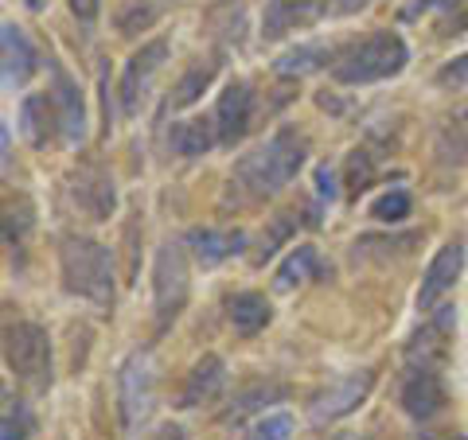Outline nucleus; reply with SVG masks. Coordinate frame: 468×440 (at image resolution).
Returning a JSON list of instances; mask_svg holds the SVG:
<instances>
[{
	"label": "nucleus",
	"mask_w": 468,
	"mask_h": 440,
	"mask_svg": "<svg viewBox=\"0 0 468 440\" xmlns=\"http://www.w3.org/2000/svg\"><path fill=\"white\" fill-rule=\"evenodd\" d=\"M309 156V141L297 129H277V133L258 144L254 152H246L230 172V192L239 195V203H261L273 199L282 187L297 180V172L304 168Z\"/></svg>",
	"instance_id": "1"
},
{
	"label": "nucleus",
	"mask_w": 468,
	"mask_h": 440,
	"mask_svg": "<svg viewBox=\"0 0 468 440\" xmlns=\"http://www.w3.org/2000/svg\"><path fill=\"white\" fill-rule=\"evenodd\" d=\"M58 269H63L67 292L90 300L98 308L113 304V254L94 238H67L58 249Z\"/></svg>",
	"instance_id": "2"
},
{
	"label": "nucleus",
	"mask_w": 468,
	"mask_h": 440,
	"mask_svg": "<svg viewBox=\"0 0 468 440\" xmlns=\"http://www.w3.org/2000/svg\"><path fill=\"white\" fill-rule=\"evenodd\" d=\"M406 63H410V51H406L402 36L375 32L363 43H351L344 55H335L332 79L340 86H367V82H383V79L402 75Z\"/></svg>",
	"instance_id": "3"
},
{
	"label": "nucleus",
	"mask_w": 468,
	"mask_h": 440,
	"mask_svg": "<svg viewBox=\"0 0 468 440\" xmlns=\"http://www.w3.org/2000/svg\"><path fill=\"white\" fill-rule=\"evenodd\" d=\"M5 362L27 390L48 393L51 390V340L39 324H8L5 328Z\"/></svg>",
	"instance_id": "4"
},
{
	"label": "nucleus",
	"mask_w": 468,
	"mask_h": 440,
	"mask_svg": "<svg viewBox=\"0 0 468 440\" xmlns=\"http://www.w3.org/2000/svg\"><path fill=\"white\" fill-rule=\"evenodd\" d=\"M187 292H192V273H187V254L180 242H160L153 266V300H156V331H168L176 316L184 312Z\"/></svg>",
	"instance_id": "5"
},
{
	"label": "nucleus",
	"mask_w": 468,
	"mask_h": 440,
	"mask_svg": "<svg viewBox=\"0 0 468 440\" xmlns=\"http://www.w3.org/2000/svg\"><path fill=\"white\" fill-rule=\"evenodd\" d=\"M156 402V378H153V355L149 351H133L122 371H117V414H122V429L137 433L144 417L153 414Z\"/></svg>",
	"instance_id": "6"
},
{
	"label": "nucleus",
	"mask_w": 468,
	"mask_h": 440,
	"mask_svg": "<svg viewBox=\"0 0 468 440\" xmlns=\"http://www.w3.org/2000/svg\"><path fill=\"white\" fill-rule=\"evenodd\" d=\"M371 386H375V371L340 374L335 382H328V386L309 402V421H313V424H328V421H340V417H347V414H356V409L367 402Z\"/></svg>",
	"instance_id": "7"
},
{
	"label": "nucleus",
	"mask_w": 468,
	"mask_h": 440,
	"mask_svg": "<svg viewBox=\"0 0 468 440\" xmlns=\"http://www.w3.org/2000/svg\"><path fill=\"white\" fill-rule=\"evenodd\" d=\"M165 58H168V43L165 39H153V43H144L141 51L129 55V63L122 70V82H117V101H122L125 117H137L141 98L149 94V86L156 79V70L165 67Z\"/></svg>",
	"instance_id": "8"
},
{
	"label": "nucleus",
	"mask_w": 468,
	"mask_h": 440,
	"mask_svg": "<svg viewBox=\"0 0 468 440\" xmlns=\"http://www.w3.org/2000/svg\"><path fill=\"white\" fill-rule=\"evenodd\" d=\"M70 199H75V207L94 218V223H106L117 207V187H113V175L98 164H82L70 172Z\"/></svg>",
	"instance_id": "9"
},
{
	"label": "nucleus",
	"mask_w": 468,
	"mask_h": 440,
	"mask_svg": "<svg viewBox=\"0 0 468 440\" xmlns=\"http://www.w3.org/2000/svg\"><path fill=\"white\" fill-rule=\"evenodd\" d=\"M51 101H55V117H58V137L63 144H82L86 141V101H82V90L79 82L67 75L58 63H51Z\"/></svg>",
	"instance_id": "10"
},
{
	"label": "nucleus",
	"mask_w": 468,
	"mask_h": 440,
	"mask_svg": "<svg viewBox=\"0 0 468 440\" xmlns=\"http://www.w3.org/2000/svg\"><path fill=\"white\" fill-rule=\"evenodd\" d=\"M452 324H457V308H437L430 316V324L421 328L414 340L406 347V362L418 366V371H437L445 362V351H449V335H452Z\"/></svg>",
	"instance_id": "11"
},
{
	"label": "nucleus",
	"mask_w": 468,
	"mask_h": 440,
	"mask_svg": "<svg viewBox=\"0 0 468 440\" xmlns=\"http://www.w3.org/2000/svg\"><path fill=\"white\" fill-rule=\"evenodd\" d=\"M250 117H254V90L250 82H230L223 98L215 106V129H218V144H239L250 133Z\"/></svg>",
	"instance_id": "12"
},
{
	"label": "nucleus",
	"mask_w": 468,
	"mask_h": 440,
	"mask_svg": "<svg viewBox=\"0 0 468 440\" xmlns=\"http://www.w3.org/2000/svg\"><path fill=\"white\" fill-rule=\"evenodd\" d=\"M0 70H5V90H16L39 70V51L16 24H5V32H0Z\"/></svg>",
	"instance_id": "13"
},
{
	"label": "nucleus",
	"mask_w": 468,
	"mask_h": 440,
	"mask_svg": "<svg viewBox=\"0 0 468 440\" xmlns=\"http://www.w3.org/2000/svg\"><path fill=\"white\" fill-rule=\"evenodd\" d=\"M464 269V246L461 242H449L437 249V257L430 261L426 277H421V288H418V308L421 312H430V308L445 297V292L457 285V277Z\"/></svg>",
	"instance_id": "14"
},
{
	"label": "nucleus",
	"mask_w": 468,
	"mask_h": 440,
	"mask_svg": "<svg viewBox=\"0 0 468 440\" xmlns=\"http://www.w3.org/2000/svg\"><path fill=\"white\" fill-rule=\"evenodd\" d=\"M246 230H215V226H196L184 234V246L192 249V257L199 261L203 269L218 266V261H227L234 254H242L246 249Z\"/></svg>",
	"instance_id": "15"
},
{
	"label": "nucleus",
	"mask_w": 468,
	"mask_h": 440,
	"mask_svg": "<svg viewBox=\"0 0 468 440\" xmlns=\"http://www.w3.org/2000/svg\"><path fill=\"white\" fill-rule=\"evenodd\" d=\"M328 8V0H266V16H261V36L282 39L297 27H309L320 12Z\"/></svg>",
	"instance_id": "16"
},
{
	"label": "nucleus",
	"mask_w": 468,
	"mask_h": 440,
	"mask_svg": "<svg viewBox=\"0 0 468 440\" xmlns=\"http://www.w3.org/2000/svg\"><path fill=\"white\" fill-rule=\"evenodd\" d=\"M402 409L414 421H433L445 409V386L437 371H410V378L402 382Z\"/></svg>",
	"instance_id": "17"
},
{
	"label": "nucleus",
	"mask_w": 468,
	"mask_h": 440,
	"mask_svg": "<svg viewBox=\"0 0 468 440\" xmlns=\"http://www.w3.org/2000/svg\"><path fill=\"white\" fill-rule=\"evenodd\" d=\"M20 129L32 149H48L58 133V117H55V101L51 94H27L20 106Z\"/></svg>",
	"instance_id": "18"
},
{
	"label": "nucleus",
	"mask_w": 468,
	"mask_h": 440,
	"mask_svg": "<svg viewBox=\"0 0 468 440\" xmlns=\"http://www.w3.org/2000/svg\"><path fill=\"white\" fill-rule=\"evenodd\" d=\"M227 382V366L218 355H203L196 366H192V374H187V382L180 390V409H196L203 402H211L218 390H223Z\"/></svg>",
	"instance_id": "19"
},
{
	"label": "nucleus",
	"mask_w": 468,
	"mask_h": 440,
	"mask_svg": "<svg viewBox=\"0 0 468 440\" xmlns=\"http://www.w3.org/2000/svg\"><path fill=\"white\" fill-rule=\"evenodd\" d=\"M218 144V129L215 121H207V117H192V121H176L168 129V149L176 156H184V160H196L203 152H211Z\"/></svg>",
	"instance_id": "20"
},
{
	"label": "nucleus",
	"mask_w": 468,
	"mask_h": 440,
	"mask_svg": "<svg viewBox=\"0 0 468 440\" xmlns=\"http://www.w3.org/2000/svg\"><path fill=\"white\" fill-rule=\"evenodd\" d=\"M270 316H273V308L261 292H234L227 300V320L239 335H258L270 324Z\"/></svg>",
	"instance_id": "21"
},
{
	"label": "nucleus",
	"mask_w": 468,
	"mask_h": 440,
	"mask_svg": "<svg viewBox=\"0 0 468 440\" xmlns=\"http://www.w3.org/2000/svg\"><path fill=\"white\" fill-rule=\"evenodd\" d=\"M324 63H335L332 47H324V43H304V47L285 51L273 63V70H277V75H285V79H301V75H313V70H320Z\"/></svg>",
	"instance_id": "22"
},
{
	"label": "nucleus",
	"mask_w": 468,
	"mask_h": 440,
	"mask_svg": "<svg viewBox=\"0 0 468 440\" xmlns=\"http://www.w3.org/2000/svg\"><path fill=\"white\" fill-rule=\"evenodd\" d=\"M316 273H324V269H320L316 249H313V246H297V249H292V254L282 261V269H277L273 288H277V292H289V288H297L301 281H309V277H316Z\"/></svg>",
	"instance_id": "23"
},
{
	"label": "nucleus",
	"mask_w": 468,
	"mask_h": 440,
	"mask_svg": "<svg viewBox=\"0 0 468 440\" xmlns=\"http://www.w3.org/2000/svg\"><path fill=\"white\" fill-rule=\"evenodd\" d=\"M285 393H289V390H285L282 382H254V386H246V390H239V393H234V402L227 405L223 421H242L246 414H254V409H261V405H273V402H282Z\"/></svg>",
	"instance_id": "24"
},
{
	"label": "nucleus",
	"mask_w": 468,
	"mask_h": 440,
	"mask_svg": "<svg viewBox=\"0 0 468 440\" xmlns=\"http://www.w3.org/2000/svg\"><path fill=\"white\" fill-rule=\"evenodd\" d=\"M215 75H218V63H215V58H207V63H196V67L187 70V75H184L180 82H176V90H172V110H187V106H196L199 94L215 82Z\"/></svg>",
	"instance_id": "25"
},
{
	"label": "nucleus",
	"mask_w": 468,
	"mask_h": 440,
	"mask_svg": "<svg viewBox=\"0 0 468 440\" xmlns=\"http://www.w3.org/2000/svg\"><path fill=\"white\" fill-rule=\"evenodd\" d=\"M160 20V8L153 5V0H125L122 8H117V32L122 36H137V32H149V27Z\"/></svg>",
	"instance_id": "26"
},
{
	"label": "nucleus",
	"mask_w": 468,
	"mask_h": 440,
	"mask_svg": "<svg viewBox=\"0 0 468 440\" xmlns=\"http://www.w3.org/2000/svg\"><path fill=\"white\" fill-rule=\"evenodd\" d=\"M5 421H0V440H27L36 429V421H32V409H27L24 402H5Z\"/></svg>",
	"instance_id": "27"
},
{
	"label": "nucleus",
	"mask_w": 468,
	"mask_h": 440,
	"mask_svg": "<svg viewBox=\"0 0 468 440\" xmlns=\"http://www.w3.org/2000/svg\"><path fill=\"white\" fill-rule=\"evenodd\" d=\"M292 234V215H277L270 218V230H261V242H258V254H254V266H266V261L282 249V242Z\"/></svg>",
	"instance_id": "28"
},
{
	"label": "nucleus",
	"mask_w": 468,
	"mask_h": 440,
	"mask_svg": "<svg viewBox=\"0 0 468 440\" xmlns=\"http://www.w3.org/2000/svg\"><path fill=\"white\" fill-rule=\"evenodd\" d=\"M410 207H414V203H410V195L402 192V187H394V192H387L383 199H375L371 203V215L378 218V223H402V218H410Z\"/></svg>",
	"instance_id": "29"
},
{
	"label": "nucleus",
	"mask_w": 468,
	"mask_h": 440,
	"mask_svg": "<svg viewBox=\"0 0 468 440\" xmlns=\"http://www.w3.org/2000/svg\"><path fill=\"white\" fill-rule=\"evenodd\" d=\"M371 175H375L371 152H367V149H351V152H347V192L359 195L363 187L371 183Z\"/></svg>",
	"instance_id": "30"
},
{
	"label": "nucleus",
	"mask_w": 468,
	"mask_h": 440,
	"mask_svg": "<svg viewBox=\"0 0 468 440\" xmlns=\"http://www.w3.org/2000/svg\"><path fill=\"white\" fill-rule=\"evenodd\" d=\"M292 436V417L289 414H270L261 417L242 440H289Z\"/></svg>",
	"instance_id": "31"
},
{
	"label": "nucleus",
	"mask_w": 468,
	"mask_h": 440,
	"mask_svg": "<svg viewBox=\"0 0 468 440\" xmlns=\"http://www.w3.org/2000/svg\"><path fill=\"white\" fill-rule=\"evenodd\" d=\"M437 86H445V90H457V86H468V55L452 58V63H445L441 70H437Z\"/></svg>",
	"instance_id": "32"
},
{
	"label": "nucleus",
	"mask_w": 468,
	"mask_h": 440,
	"mask_svg": "<svg viewBox=\"0 0 468 440\" xmlns=\"http://www.w3.org/2000/svg\"><path fill=\"white\" fill-rule=\"evenodd\" d=\"M452 8H461V12H449V20L441 24V36H461L468 27V0H457Z\"/></svg>",
	"instance_id": "33"
},
{
	"label": "nucleus",
	"mask_w": 468,
	"mask_h": 440,
	"mask_svg": "<svg viewBox=\"0 0 468 440\" xmlns=\"http://www.w3.org/2000/svg\"><path fill=\"white\" fill-rule=\"evenodd\" d=\"M70 12H75L79 24H94L101 12V0H70Z\"/></svg>",
	"instance_id": "34"
},
{
	"label": "nucleus",
	"mask_w": 468,
	"mask_h": 440,
	"mask_svg": "<svg viewBox=\"0 0 468 440\" xmlns=\"http://www.w3.org/2000/svg\"><path fill=\"white\" fill-rule=\"evenodd\" d=\"M316 192H320V199H335V172L328 168V164H320L316 168Z\"/></svg>",
	"instance_id": "35"
},
{
	"label": "nucleus",
	"mask_w": 468,
	"mask_h": 440,
	"mask_svg": "<svg viewBox=\"0 0 468 440\" xmlns=\"http://www.w3.org/2000/svg\"><path fill=\"white\" fill-rule=\"evenodd\" d=\"M371 0H328V12L332 16H356V12H363Z\"/></svg>",
	"instance_id": "36"
},
{
	"label": "nucleus",
	"mask_w": 468,
	"mask_h": 440,
	"mask_svg": "<svg viewBox=\"0 0 468 440\" xmlns=\"http://www.w3.org/2000/svg\"><path fill=\"white\" fill-rule=\"evenodd\" d=\"M156 440H187V436H184L180 424H165V429L156 433Z\"/></svg>",
	"instance_id": "37"
},
{
	"label": "nucleus",
	"mask_w": 468,
	"mask_h": 440,
	"mask_svg": "<svg viewBox=\"0 0 468 440\" xmlns=\"http://www.w3.org/2000/svg\"><path fill=\"white\" fill-rule=\"evenodd\" d=\"M324 440H371V436H363V433H332Z\"/></svg>",
	"instance_id": "38"
},
{
	"label": "nucleus",
	"mask_w": 468,
	"mask_h": 440,
	"mask_svg": "<svg viewBox=\"0 0 468 440\" xmlns=\"http://www.w3.org/2000/svg\"><path fill=\"white\" fill-rule=\"evenodd\" d=\"M24 5H27V8H36V12H39V8H43V0H24Z\"/></svg>",
	"instance_id": "39"
}]
</instances>
